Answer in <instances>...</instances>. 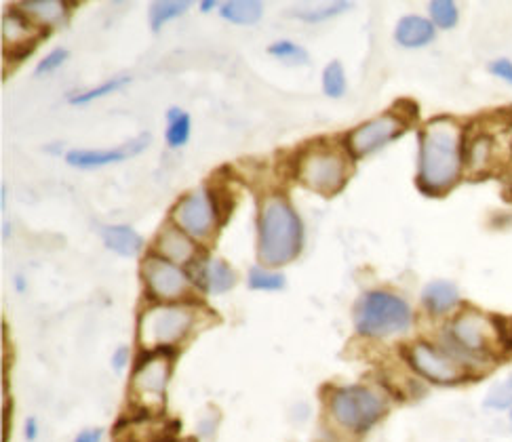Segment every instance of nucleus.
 Wrapping results in <instances>:
<instances>
[{
    "label": "nucleus",
    "instance_id": "obj_1",
    "mask_svg": "<svg viewBox=\"0 0 512 442\" xmlns=\"http://www.w3.org/2000/svg\"><path fill=\"white\" fill-rule=\"evenodd\" d=\"M462 165V129L449 118L430 120L420 131V190L426 194L447 192L460 179Z\"/></svg>",
    "mask_w": 512,
    "mask_h": 442
},
{
    "label": "nucleus",
    "instance_id": "obj_2",
    "mask_svg": "<svg viewBox=\"0 0 512 442\" xmlns=\"http://www.w3.org/2000/svg\"><path fill=\"white\" fill-rule=\"evenodd\" d=\"M304 245L302 219L285 196H266L258 219V257L268 268L291 264Z\"/></svg>",
    "mask_w": 512,
    "mask_h": 442
},
{
    "label": "nucleus",
    "instance_id": "obj_3",
    "mask_svg": "<svg viewBox=\"0 0 512 442\" xmlns=\"http://www.w3.org/2000/svg\"><path fill=\"white\" fill-rule=\"evenodd\" d=\"M413 312L407 301L388 291H367L354 306V327L365 337H392L411 327Z\"/></svg>",
    "mask_w": 512,
    "mask_h": 442
},
{
    "label": "nucleus",
    "instance_id": "obj_4",
    "mask_svg": "<svg viewBox=\"0 0 512 442\" xmlns=\"http://www.w3.org/2000/svg\"><path fill=\"white\" fill-rule=\"evenodd\" d=\"M331 413L340 426L352 432H367L386 415V398L365 386H348L333 392Z\"/></svg>",
    "mask_w": 512,
    "mask_h": 442
},
{
    "label": "nucleus",
    "instance_id": "obj_5",
    "mask_svg": "<svg viewBox=\"0 0 512 442\" xmlns=\"http://www.w3.org/2000/svg\"><path fill=\"white\" fill-rule=\"evenodd\" d=\"M194 327V312L188 306H154L140 316L137 339L144 350L171 348Z\"/></svg>",
    "mask_w": 512,
    "mask_h": 442
},
{
    "label": "nucleus",
    "instance_id": "obj_6",
    "mask_svg": "<svg viewBox=\"0 0 512 442\" xmlns=\"http://www.w3.org/2000/svg\"><path fill=\"white\" fill-rule=\"evenodd\" d=\"M449 339L468 358H489L502 344V331L494 318L479 310H462L449 323Z\"/></svg>",
    "mask_w": 512,
    "mask_h": 442
},
{
    "label": "nucleus",
    "instance_id": "obj_7",
    "mask_svg": "<svg viewBox=\"0 0 512 442\" xmlns=\"http://www.w3.org/2000/svg\"><path fill=\"white\" fill-rule=\"evenodd\" d=\"M298 177L306 188L323 196H333L348 182V160L329 146L310 148L300 158Z\"/></svg>",
    "mask_w": 512,
    "mask_h": 442
},
{
    "label": "nucleus",
    "instance_id": "obj_8",
    "mask_svg": "<svg viewBox=\"0 0 512 442\" xmlns=\"http://www.w3.org/2000/svg\"><path fill=\"white\" fill-rule=\"evenodd\" d=\"M407 363L420 377L439 386L458 384V381L466 377L462 358L430 344V341H416V344H411L407 350Z\"/></svg>",
    "mask_w": 512,
    "mask_h": 442
},
{
    "label": "nucleus",
    "instance_id": "obj_9",
    "mask_svg": "<svg viewBox=\"0 0 512 442\" xmlns=\"http://www.w3.org/2000/svg\"><path fill=\"white\" fill-rule=\"evenodd\" d=\"M171 375V358L163 352H154L137 365L131 377V396L144 411L163 409Z\"/></svg>",
    "mask_w": 512,
    "mask_h": 442
},
{
    "label": "nucleus",
    "instance_id": "obj_10",
    "mask_svg": "<svg viewBox=\"0 0 512 442\" xmlns=\"http://www.w3.org/2000/svg\"><path fill=\"white\" fill-rule=\"evenodd\" d=\"M407 127V120L401 118L395 112H388L382 116H376L367 120L361 127L348 133L346 146L354 158H365L380 150L382 146L390 144L392 139H397Z\"/></svg>",
    "mask_w": 512,
    "mask_h": 442
},
{
    "label": "nucleus",
    "instance_id": "obj_11",
    "mask_svg": "<svg viewBox=\"0 0 512 442\" xmlns=\"http://www.w3.org/2000/svg\"><path fill=\"white\" fill-rule=\"evenodd\" d=\"M175 224L194 238H207L218 224L211 196L207 190H196L182 198L173 209Z\"/></svg>",
    "mask_w": 512,
    "mask_h": 442
},
{
    "label": "nucleus",
    "instance_id": "obj_12",
    "mask_svg": "<svg viewBox=\"0 0 512 442\" xmlns=\"http://www.w3.org/2000/svg\"><path fill=\"white\" fill-rule=\"evenodd\" d=\"M142 272H144L148 291L156 299H165V301L177 299V297H182L188 289V276L165 257L150 255L144 261Z\"/></svg>",
    "mask_w": 512,
    "mask_h": 442
},
{
    "label": "nucleus",
    "instance_id": "obj_13",
    "mask_svg": "<svg viewBox=\"0 0 512 442\" xmlns=\"http://www.w3.org/2000/svg\"><path fill=\"white\" fill-rule=\"evenodd\" d=\"M150 144V135L144 133L142 137L131 139L123 146L112 148V150H70L66 154V163L76 169H95V167H106L114 163H123L137 154H142Z\"/></svg>",
    "mask_w": 512,
    "mask_h": 442
},
{
    "label": "nucleus",
    "instance_id": "obj_14",
    "mask_svg": "<svg viewBox=\"0 0 512 442\" xmlns=\"http://www.w3.org/2000/svg\"><path fill=\"white\" fill-rule=\"evenodd\" d=\"M435 24L432 19L420 15H405L397 24L395 40L405 49H420L435 40Z\"/></svg>",
    "mask_w": 512,
    "mask_h": 442
},
{
    "label": "nucleus",
    "instance_id": "obj_15",
    "mask_svg": "<svg viewBox=\"0 0 512 442\" xmlns=\"http://www.w3.org/2000/svg\"><path fill=\"white\" fill-rule=\"evenodd\" d=\"M460 304V291L449 280H432L422 291V306L432 316L449 314Z\"/></svg>",
    "mask_w": 512,
    "mask_h": 442
},
{
    "label": "nucleus",
    "instance_id": "obj_16",
    "mask_svg": "<svg viewBox=\"0 0 512 442\" xmlns=\"http://www.w3.org/2000/svg\"><path fill=\"white\" fill-rule=\"evenodd\" d=\"M156 247H159L161 255L169 259L171 264H190L196 253L190 236L175 226L163 228L159 238H156Z\"/></svg>",
    "mask_w": 512,
    "mask_h": 442
},
{
    "label": "nucleus",
    "instance_id": "obj_17",
    "mask_svg": "<svg viewBox=\"0 0 512 442\" xmlns=\"http://www.w3.org/2000/svg\"><path fill=\"white\" fill-rule=\"evenodd\" d=\"M494 156H496V142H494V135H489L487 131L472 135L464 144V163L470 173L475 175L485 173L491 167V163H494Z\"/></svg>",
    "mask_w": 512,
    "mask_h": 442
},
{
    "label": "nucleus",
    "instance_id": "obj_18",
    "mask_svg": "<svg viewBox=\"0 0 512 442\" xmlns=\"http://www.w3.org/2000/svg\"><path fill=\"white\" fill-rule=\"evenodd\" d=\"M34 22L32 19L24 13L19 11L15 5L13 9H9L3 17V43H5V49H15L19 45H26L30 43V40L34 38H41L34 34ZM47 36V34H43Z\"/></svg>",
    "mask_w": 512,
    "mask_h": 442
},
{
    "label": "nucleus",
    "instance_id": "obj_19",
    "mask_svg": "<svg viewBox=\"0 0 512 442\" xmlns=\"http://www.w3.org/2000/svg\"><path fill=\"white\" fill-rule=\"evenodd\" d=\"M104 243L110 251L123 257H135L144 247V238L131 226H104L100 230Z\"/></svg>",
    "mask_w": 512,
    "mask_h": 442
},
{
    "label": "nucleus",
    "instance_id": "obj_20",
    "mask_svg": "<svg viewBox=\"0 0 512 442\" xmlns=\"http://www.w3.org/2000/svg\"><path fill=\"white\" fill-rule=\"evenodd\" d=\"M15 7L24 11L32 22H41L43 26L59 24L66 17V3L62 0H24Z\"/></svg>",
    "mask_w": 512,
    "mask_h": 442
},
{
    "label": "nucleus",
    "instance_id": "obj_21",
    "mask_svg": "<svg viewBox=\"0 0 512 442\" xmlns=\"http://www.w3.org/2000/svg\"><path fill=\"white\" fill-rule=\"evenodd\" d=\"M220 13L230 24L253 26L264 15V3H260V0H228L220 7Z\"/></svg>",
    "mask_w": 512,
    "mask_h": 442
},
{
    "label": "nucleus",
    "instance_id": "obj_22",
    "mask_svg": "<svg viewBox=\"0 0 512 442\" xmlns=\"http://www.w3.org/2000/svg\"><path fill=\"white\" fill-rule=\"evenodd\" d=\"M236 285V272L226 264L224 259H209L207 268H205V278H203V289L213 293V295H222L228 293Z\"/></svg>",
    "mask_w": 512,
    "mask_h": 442
},
{
    "label": "nucleus",
    "instance_id": "obj_23",
    "mask_svg": "<svg viewBox=\"0 0 512 442\" xmlns=\"http://www.w3.org/2000/svg\"><path fill=\"white\" fill-rule=\"evenodd\" d=\"M192 3L190 0H159V3L150 5V28L159 32L171 19L180 17L188 11Z\"/></svg>",
    "mask_w": 512,
    "mask_h": 442
},
{
    "label": "nucleus",
    "instance_id": "obj_24",
    "mask_svg": "<svg viewBox=\"0 0 512 442\" xmlns=\"http://www.w3.org/2000/svg\"><path fill=\"white\" fill-rule=\"evenodd\" d=\"M167 123H169L167 133H165L167 144L171 148H182L190 139V129H192L190 116L180 108H169L167 110Z\"/></svg>",
    "mask_w": 512,
    "mask_h": 442
},
{
    "label": "nucleus",
    "instance_id": "obj_25",
    "mask_svg": "<svg viewBox=\"0 0 512 442\" xmlns=\"http://www.w3.org/2000/svg\"><path fill=\"white\" fill-rule=\"evenodd\" d=\"M483 407L489 411H510L512 409V373L489 388Z\"/></svg>",
    "mask_w": 512,
    "mask_h": 442
},
{
    "label": "nucleus",
    "instance_id": "obj_26",
    "mask_svg": "<svg viewBox=\"0 0 512 442\" xmlns=\"http://www.w3.org/2000/svg\"><path fill=\"white\" fill-rule=\"evenodd\" d=\"M129 83H131L129 76H118V78H112V80H108V83H104V85H100V87H95V89H89V91H81V93L70 95L68 102H70L72 106H85V104L95 102V99L106 97V95H110V93H114V91H118V89H123V87L129 85Z\"/></svg>",
    "mask_w": 512,
    "mask_h": 442
},
{
    "label": "nucleus",
    "instance_id": "obj_27",
    "mask_svg": "<svg viewBox=\"0 0 512 442\" xmlns=\"http://www.w3.org/2000/svg\"><path fill=\"white\" fill-rule=\"evenodd\" d=\"M268 53L289 66H306L310 62L308 51L300 45H295L293 40H277V43L268 47Z\"/></svg>",
    "mask_w": 512,
    "mask_h": 442
},
{
    "label": "nucleus",
    "instance_id": "obj_28",
    "mask_svg": "<svg viewBox=\"0 0 512 442\" xmlns=\"http://www.w3.org/2000/svg\"><path fill=\"white\" fill-rule=\"evenodd\" d=\"M323 91L331 99H340L346 93V72L340 62H329L323 70Z\"/></svg>",
    "mask_w": 512,
    "mask_h": 442
},
{
    "label": "nucleus",
    "instance_id": "obj_29",
    "mask_svg": "<svg viewBox=\"0 0 512 442\" xmlns=\"http://www.w3.org/2000/svg\"><path fill=\"white\" fill-rule=\"evenodd\" d=\"M285 285L287 280L279 272H270L264 268H251L249 272V287L253 291H281Z\"/></svg>",
    "mask_w": 512,
    "mask_h": 442
},
{
    "label": "nucleus",
    "instance_id": "obj_30",
    "mask_svg": "<svg viewBox=\"0 0 512 442\" xmlns=\"http://www.w3.org/2000/svg\"><path fill=\"white\" fill-rule=\"evenodd\" d=\"M428 9H430L432 24L435 26L449 30L458 24V7L456 3H451V0H432Z\"/></svg>",
    "mask_w": 512,
    "mask_h": 442
},
{
    "label": "nucleus",
    "instance_id": "obj_31",
    "mask_svg": "<svg viewBox=\"0 0 512 442\" xmlns=\"http://www.w3.org/2000/svg\"><path fill=\"white\" fill-rule=\"evenodd\" d=\"M209 196H211L215 215H218V224L220 226L228 224V219L232 217V211H234V198L230 196V192L226 188H215L213 192H209Z\"/></svg>",
    "mask_w": 512,
    "mask_h": 442
},
{
    "label": "nucleus",
    "instance_id": "obj_32",
    "mask_svg": "<svg viewBox=\"0 0 512 442\" xmlns=\"http://www.w3.org/2000/svg\"><path fill=\"white\" fill-rule=\"evenodd\" d=\"M350 7H352V3H331V5L319 7V9H312V11H300L298 17L304 19V22H308V24H321V22H325V19H331V17L348 11Z\"/></svg>",
    "mask_w": 512,
    "mask_h": 442
},
{
    "label": "nucleus",
    "instance_id": "obj_33",
    "mask_svg": "<svg viewBox=\"0 0 512 442\" xmlns=\"http://www.w3.org/2000/svg\"><path fill=\"white\" fill-rule=\"evenodd\" d=\"M68 59V51L66 49H53L47 57L41 59V64L36 66V76H45L55 72L59 66H62Z\"/></svg>",
    "mask_w": 512,
    "mask_h": 442
},
{
    "label": "nucleus",
    "instance_id": "obj_34",
    "mask_svg": "<svg viewBox=\"0 0 512 442\" xmlns=\"http://www.w3.org/2000/svg\"><path fill=\"white\" fill-rule=\"evenodd\" d=\"M489 72L494 74L496 78L504 80V83L512 85V62H510L508 57H498V59H494V62L489 64Z\"/></svg>",
    "mask_w": 512,
    "mask_h": 442
},
{
    "label": "nucleus",
    "instance_id": "obj_35",
    "mask_svg": "<svg viewBox=\"0 0 512 442\" xmlns=\"http://www.w3.org/2000/svg\"><path fill=\"white\" fill-rule=\"evenodd\" d=\"M127 363H129V348H125V346L118 348L114 352V358H112V367L116 371H123L127 367Z\"/></svg>",
    "mask_w": 512,
    "mask_h": 442
},
{
    "label": "nucleus",
    "instance_id": "obj_36",
    "mask_svg": "<svg viewBox=\"0 0 512 442\" xmlns=\"http://www.w3.org/2000/svg\"><path fill=\"white\" fill-rule=\"evenodd\" d=\"M100 440H102V430L91 428V430H83L72 442H100Z\"/></svg>",
    "mask_w": 512,
    "mask_h": 442
},
{
    "label": "nucleus",
    "instance_id": "obj_37",
    "mask_svg": "<svg viewBox=\"0 0 512 442\" xmlns=\"http://www.w3.org/2000/svg\"><path fill=\"white\" fill-rule=\"evenodd\" d=\"M36 434H38L36 419H28V424H26V438H28V440H34Z\"/></svg>",
    "mask_w": 512,
    "mask_h": 442
},
{
    "label": "nucleus",
    "instance_id": "obj_38",
    "mask_svg": "<svg viewBox=\"0 0 512 442\" xmlns=\"http://www.w3.org/2000/svg\"><path fill=\"white\" fill-rule=\"evenodd\" d=\"M215 5H218V3H213V0H205V3H201V9L207 13V11H211Z\"/></svg>",
    "mask_w": 512,
    "mask_h": 442
},
{
    "label": "nucleus",
    "instance_id": "obj_39",
    "mask_svg": "<svg viewBox=\"0 0 512 442\" xmlns=\"http://www.w3.org/2000/svg\"><path fill=\"white\" fill-rule=\"evenodd\" d=\"M508 415H510V421H512V409H510V411H508Z\"/></svg>",
    "mask_w": 512,
    "mask_h": 442
}]
</instances>
